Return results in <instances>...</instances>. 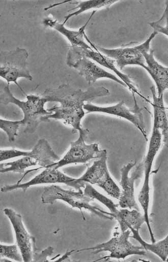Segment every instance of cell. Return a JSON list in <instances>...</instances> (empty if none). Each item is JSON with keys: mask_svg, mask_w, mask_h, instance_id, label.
Here are the masks:
<instances>
[{"mask_svg": "<svg viewBox=\"0 0 168 262\" xmlns=\"http://www.w3.org/2000/svg\"><path fill=\"white\" fill-rule=\"evenodd\" d=\"M27 101H22L16 98L8 84L4 89V93L1 95V104L8 105L13 104L21 109L24 113V119L21 121V126L24 127V133H35L40 123L44 122V117L52 115L53 113L45 110L44 105L48 102L42 96L33 95H27Z\"/></svg>", "mask_w": 168, "mask_h": 262, "instance_id": "cell-3", "label": "cell"}, {"mask_svg": "<svg viewBox=\"0 0 168 262\" xmlns=\"http://www.w3.org/2000/svg\"><path fill=\"white\" fill-rule=\"evenodd\" d=\"M134 101L133 107L129 108L125 105L124 101H121L118 104L109 107H99L93 105L91 102L85 104L83 108L89 113H104L125 119L131 122L142 133L146 141H148V136L145 130V124L142 111L138 105L134 93H132Z\"/></svg>", "mask_w": 168, "mask_h": 262, "instance_id": "cell-11", "label": "cell"}, {"mask_svg": "<svg viewBox=\"0 0 168 262\" xmlns=\"http://www.w3.org/2000/svg\"><path fill=\"white\" fill-rule=\"evenodd\" d=\"M53 250L54 249L52 247L49 246L40 253L36 252L33 255L32 261L48 262L49 260L47 259V257L51 256L53 254Z\"/></svg>", "mask_w": 168, "mask_h": 262, "instance_id": "cell-28", "label": "cell"}, {"mask_svg": "<svg viewBox=\"0 0 168 262\" xmlns=\"http://www.w3.org/2000/svg\"><path fill=\"white\" fill-rule=\"evenodd\" d=\"M22 157L18 160L0 165V172L24 173L26 168L39 165L47 168L60 161V157L52 149L48 142L44 139L38 141L31 151H21L15 149L0 150V161Z\"/></svg>", "mask_w": 168, "mask_h": 262, "instance_id": "cell-2", "label": "cell"}, {"mask_svg": "<svg viewBox=\"0 0 168 262\" xmlns=\"http://www.w3.org/2000/svg\"><path fill=\"white\" fill-rule=\"evenodd\" d=\"M118 2H119V0H89V1L74 2L73 3L70 2V4L77 5V6L69 11L76 9H78V10L73 13L66 16L63 25H65L66 23L71 17L78 16L87 10L103 8L109 9L111 5Z\"/></svg>", "mask_w": 168, "mask_h": 262, "instance_id": "cell-22", "label": "cell"}, {"mask_svg": "<svg viewBox=\"0 0 168 262\" xmlns=\"http://www.w3.org/2000/svg\"><path fill=\"white\" fill-rule=\"evenodd\" d=\"M149 25L154 31L164 34L168 37V0L165 2V9L161 18L158 21L150 23Z\"/></svg>", "mask_w": 168, "mask_h": 262, "instance_id": "cell-26", "label": "cell"}, {"mask_svg": "<svg viewBox=\"0 0 168 262\" xmlns=\"http://www.w3.org/2000/svg\"><path fill=\"white\" fill-rule=\"evenodd\" d=\"M4 211L13 225L17 245L24 261H32L33 255L37 252L35 237L31 235L26 230L20 214L10 208H6Z\"/></svg>", "mask_w": 168, "mask_h": 262, "instance_id": "cell-14", "label": "cell"}, {"mask_svg": "<svg viewBox=\"0 0 168 262\" xmlns=\"http://www.w3.org/2000/svg\"><path fill=\"white\" fill-rule=\"evenodd\" d=\"M69 50L67 53L66 58V64L69 67L71 68L72 65L76 61L85 57L89 59H92L98 64L114 72L122 81L127 85L129 89L132 93H137L139 96L146 100L149 101L147 98L142 96L138 91V89L130 79V77L120 72L116 68L115 64L116 61L111 59L108 57L101 54L100 52L96 50V52L93 50L85 49L80 47H76V46H70Z\"/></svg>", "mask_w": 168, "mask_h": 262, "instance_id": "cell-10", "label": "cell"}, {"mask_svg": "<svg viewBox=\"0 0 168 262\" xmlns=\"http://www.w3.org/2000/svg\"><path fill=\"white\" fill-rule=\"evenodd\" d=\"M98 186L102 188L111 197L119 200L122 191L111 178L109 172Z\"/></svg>", "mask_w": 168, "mask_h": 262, "instance_id": "cell-24", "label": "cell"}, {"mask_svg": "<svg viewBox=\"0 0 168 262\" xmlns=\"http://www.w3.org/2000/svg\"><path fill=\"white\" fill-rule=\"evenodd\" d=\"M20 126H21L20 120L12 121L0 119V128L7 134L9 142H13L15 141V138L18 135L17 132Z\"/></svg>", "mask_w": 168, "mask_h": 262, "instance_id": "cell-25", "label": "cell"}, {"mask_svg": "<svg viewBox=\"0 0 168 262\" xmlns=\"http://www.w3.org/2000/svg\"><path fill=\"white\" fill-rule=\"evenodd\" d=\"M61 183L74 188L78 190L81 188H85L86 182L79 179H75L59 171L58 169L46 168L40 174L24 184H16L13 185H6L2 188L3 192H8L21 189L24 192L32 186L41 184Z\"/></svg>", "mask_w": 168, "mask_h": 262, "instance_id": "cell-12", "label": "cell"}, {"mask_svg": "<svg viewBox=\"0 0 168 262\" xmlns=\"http://www.w3.org/2000/svg\"><path fill=\"white\" fill-rule=\"evenodd\" d=\"M109 172L107 166V154L88 166L86 173L79 179L86 183L98 186Z\"/></svg>", "mask_w": 168, "mask_h": 262, "instance_id": "cell-19", "label": "cell"}, {"mask_svg": "<svg viewBox=\"0 0 168 262\" xmlns=\"http://www.w3.org/2000/svg\"><path fill=\"white\" fill-rule=\"evenodd\" d=\"M58 200H62L68 203L73 208L79 209L85 221L86 219L82 209L88 210L99 217L106 220L111 221L115 217L114 213H108L90 204V202L94 201V200L86 196L81 189L74 191L65 190L57 185L45 187L41 196L42 203L53 204Z\"/></svg>", "mask_w": 168, "mask_h": 262, "instance_id": "cell-4", "label": "cell"}, {"mask_svg": "<svg viewBox=\"0 0 168 262\" xmlns=\"http://www.w3.org/2000/svg\"><path fill=\"white\" fill-rule=\"evenodd\" d=\"M96 10L93 11L91 17L89 18L86 24L82 26L78 31H71L65 28L63 24H60L58 20L51 18H46L43 19V24L45 26L49 27L60 32L64 36H65L72 44V46L80 47L85 49L93 50L89 47L85 41V30L88 26L90 20L92 19L94 14L96 13Z\"/></svg>", "mask_w": 168, "mask_h": 262, "instance_id": "cell-16", "label": "cell"}, {"mask_svg": "<svg viewBox=\"0 0 168 262\" xmlns=\"http://www.w3.org/2000/svg\"><path fill=\"white\" fill-rule=\"evenodd\" d=\"M131 232V231L128 230L125 232H122L119 236L110 238L106 243L97 245L94 247L77 250V252L85 251V250H93V254L104 252L110 253L109 255L99 260H108L109 258L125 259L127 257L131 255L145 256L147 253L142 246H134L129 241Z\"/></svg>", "mask_w": 168, "mask_h": 262, "instance_id": "cell-8", "label": "cell"}, {"mask_svg": "<svg viewBox=\"0 0 168 262\" xmlns=\"http://www.w3.org/2000/svg\"><path fill=\"white\" fill-rule=\"evenodd\" d=\"M87 139V136L80 133L78 139L71 142L70 149L64 158L47 168L58 169L72 164H87L92 159H99L107 153L106 150H99L98 143L86 144L85 141Z\"/></svg>", "mask_w": 168, "mask_h": 262, "instance_id": "cell-9", "label": "cell"}, {"mask_svg": "<svg viewBox=\"0 0 168 262\" xmlns=\"http://www.w3.org/2000/svg\"><path fill=\"white\" fill-rule=\"evenodd\" d=\"M17 245L12 246L0 245V255L18 262L24 261Z\"/></svg>", "mask_w": 168, "mask_h": 262, "instance_id": "cell-27", "label": "cell"}, {"mask_svg": "<svg viewBox=\"0 0 168 262\" xmlns=\"http://www.w3.org/2000/svg\"><path fill=\"white\" fill-rule=\"evenodd\" d=\"M133 235L130 237L135 239L142 246L146 251H150L159 256L163 261H166L168 257V234L163 240L158 243L149 244L143 241L139 231L134 230L132 227H129Z\"/></svg>", "mask_w": 168, "mask_h": 262, "instance_id": "cell-20", "label": "cell"}, {"mask_svg": "<svg viewBox=\"0 0 168 262\" xmlns=\"http://www.w3.org/2000/svg\"><path fill=\"white\" fill-rule=\"evenodd\" d=\"M158 34V32L154 31L147 41L136 47L117 49H106L100 47L92 43L86 34L85 37L95 50L115 60L117 67L122 71L126 66L129 65H138L145 69L147 67V62L144 58V53L150 52L151 42Z\"/></svg>", "mask_w": 168, "mask_h": 262, "instance_id": "cell-6", "label": "cell"}, {"mask_svg": "<svg viewBox=\"0 0 168 262\" xmlns=\"http://www.w3.org/2000/svg\"><path fill=\"white\" fill-rule=\"evenodd\" d=\"M161 134L163 136V142L164 145L168 148V124L167 126L161 130Z\"/></svg>", "mask_w": 168, "mask_h": 262, "instance_id": "cell-29", "label": "cell"}, {"mask_svg": "<svg viewBox=\"0 0 168 262\" xmlns=\"http://www.w3.org/2000/svg\"><path fill=\"white\" fill-rule=\"evenodd\" d=\"M85 195L87 196L96 200L106 206L112 213L116 215L119 212L118 210V205L116 204L113 201L102 194L95 189L91 184L86 183L84 190Z\"/></svg>", "mask_w": 168, "mask_h": 262, "instance_id": "cell-23", "label": "cell"}, {"mask_svg": "<svg viewBox=\"0 0 168 262\" xmlns=\"http://www.w3.org/2000/svg\"><path fill=\"white\" fill-rule=\"evenodd\" d=\"M162 134L159 129L153 128L150 141L149 150L147 156L145 158L144 167L145 180L142 188L138 196V201L144 211V215L146 220L150 232L151 240L152 243L156 242L154 234L150 225L149 215V205L150 201V178L154 158L159 151L161 145Z\"/></svg>", "mask_w": 168, "mask_h": 262, "instance_id": "cell-7", "label": "cell"}, {"mask_svg": "<svg viewBox=\"0 0 168 262\" xmlns=\"http://www.w3.org/2000/svg\"><path fill=\"white\" fill-rule=\"evenodd\" d=\"M71 68L77 71L78 74L83 76L89 84L95 83L99 78H106L128 88L125 83L115 75L107 72L85 57L76 61Z\"/></svg>", "mask_w": 168, "mask_h": 262, "instance_id": "cell-15", "label": "cell"}, {"mask_svg": "<svg viewBox=\"0 0 168 262\" xmlns=\"http://www.w3.org/2000/svg\"><path fill=\"white\" fill-rule=\"evenodd\" d=\"M154 51L151 50L150 53L145 52L144 58L147 62L145 70L151 75L155 82L158 91V97L163 95L168 90V67H164L157 62L154 57Z\"/></svg>", "mask_w": 168, "mask_h": 262, "instance_id": "cell-17", "label": "cell"}, {"mask_svg": "<svg viewBox=\"0 0 168 262\" xmlns=\"http://www.w3.org/2000/svg\"><path fill=\"white\" fill-rule=\"evenodd\" d=\"M150 90L153 99V102L152 104L154 109L153 128L162 130L167 126L168 124V118L164 105L163 95L160 97L156 96V90L154 86H151Z\"/></svg>", "mask_w": 168, "mask_h": 262, "instance_id": "cell-21", "label": "cell"}, {"mask_svg": "<svg viewBox=\"0 0 168 262\" xmlns=\"http://www.w3.org/2000/svg\"><path fill=\"white\" fill-rule=\"evenodd\" d=\"M109 94V91L104 87H90L83 91L62 84L56 89H47L41 96L48 102H59L60 106L54 105L47 110L53 113L44 117V122H50V119L63 120L64 124L72 127V134L78 132L87 137L89 131L82 128L81 124L86 115L83 108L85 102H91Z\"/></svg>", "mask_w": 168, "mask_h": 262, "instance_id": "cell-1", "label": "cell"}, {"mask_svg": "<svg viewBox=\"0 0 168 262\" xmlns=\"http://www.w3.org/2000/svg\"><path fill=\"white\" fill-rule=\"evenodd\" d=\"M28 58L29 53L25 49L17 48L14 50L0 53V76L5 79L8 84L15 83L25 95L17 83V79L24 78L30 81L33 80L27 68Z\"/></svg>", "mask_w": 168, "mask_h": 262, "instance_id": "cell-5", "label": "cell"}, {"mask_svg": "<svg viewBox=\"0 0 168 262\" xmlns=\"http://www.w3.org/2000/svg\"><path fill=\"white\" fill-rule=\"evenodd\" d=\"M115 219L118 222L122 232L129 230L130 227L134 230L139 231L142 225L146 223L144 214L136 209H121L116 215Z\"/></svg>", "mask_w": 168, "mask_h": 262, "instance_id": "cell-18", "label": "cell"}, {"mask_svg": "<svg viewBox=\"0 0 168 262\" xmlns=\"http://www.w3.org/2000/svg\"><path fill=\"white\" fill-rule=\"evenodd\" d=\"M136 161L130 162L123 166L121 169V179L120 185L122 191L119 199V206L122 209H136L139 211V207L134 196V182L142 177L144 170V162L140 163L130 177H129L131 169L136 165Z\"/></svg>", "mask_w": 168, "mask_h": 262, "instance_id": "cell-13", "label": "cell"}]
</instances>
